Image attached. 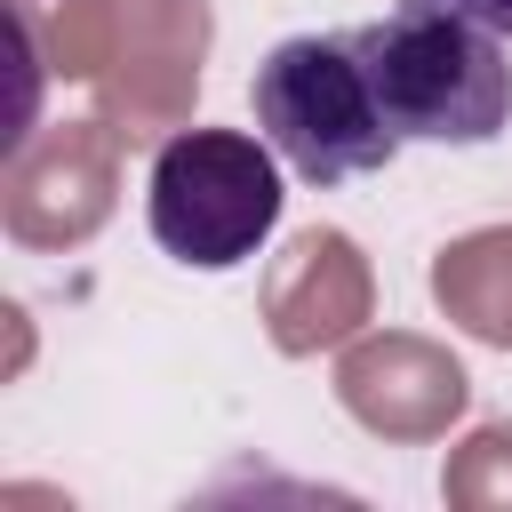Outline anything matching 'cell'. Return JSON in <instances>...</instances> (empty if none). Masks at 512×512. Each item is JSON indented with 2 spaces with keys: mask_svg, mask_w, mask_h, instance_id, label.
I'll use <instances>...</instances> for the list:
<instances>
[{
  "mask_svg": "<svg viewBox=\"0 0 512 512\" xmlns=\"http://www.w3.org/2000/svg\"><path fill=\"white\" fill-rule=\"evenodd\" d=\"M360 72L400 144H496L512 120L504 32L448 0H400L352 32Z\"/></svg>",
  "mask_w": 512,
  "mask_h": 512,
  "instance_id": "obj_1",
  "label": "cell"
},
{
  "mask_svg": "<svg viewBox=\"0 0 512 512\" xmlns=\"http://www.w3.org/2000/svg\"><path fill=\"white\" fill-rule=\"evenodd\" d=\"M448 8H464V16H480L488 32H504V40H512V0H448Z\"/></svg>",
  "mask_w": 512,
  "mask_h": 512,
  "instance_id": "obj_4",
  "label": "cell"
},
{
  "mask_svg": "<svg viewBox=\"0 0 512 512\" xmlns=\"http://www.w3.org/2000/svg\"><path fill=\"white\" fill-rule=\"evenodd\" d=\"M280 152L248 128H184L152 152L144 224L192 272L248 264L280 224Z\"/></svg>",
  "mask_w": 512,
  "mask_h": 512,
  "instance_id": "obj_3",
  "label": "cell"
},
{
  "mask_svg": "<svg viewBox=\"0 0 512 512\" xmlns=\"http://www.w3.org/2000/svg\"><path fill=\"white\" fill-rule=\"evenodd\" d=\"M248 104H256V136L304 176V184H352V176H376L400 160V136L360 72V48L352 32H296L280 40L256 80H248Z\"/></svg>",
  "mask_w": 512,
  "mask_h": 512,
  "instance_id": "obj_2",
  "label": "cell"
}]
</instances>
